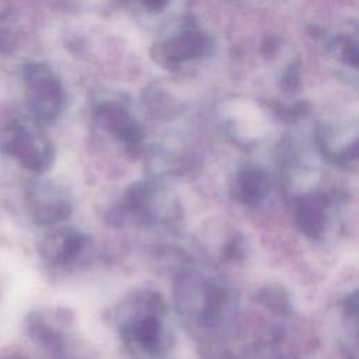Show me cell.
<instances>
[{
    "mask_svg": "<svg viewBox=\"0 0 359 359\" xmlns=\"http://www.w3.org/2000/svg\"><path fill=\"white\" fill-rule=\"evenodd\" d=\"M114 323L125 348L137 359H163L174 348L167 304L154 290L128 294L115 309Z\"/></svg>",
    "mask_w": 359,
    "mask_h": 359,
    "instance_id": "cell-1",
    "label": "cell"
},
{
    "mask_svg": "<svg viewBox=\"0 0 359 359\" xmlns=\"http://www.w3.org/2000/svg\"><path fill=\"white\" fill-rule=\"evenodd\" d=\"M172 294L178 316L198 334L212 335L234 320L237 304L230 289L196 269L178 273Z\"/></svg>",
    "mask_w": 359,
    "mask_h": 359,
    "instance_id": "cell-2",
    "label": "cell"
},
{
    "mask_svg": "<svg viewBox=\"0 0 359 359\" xmlns=\"http://www.w3.org/2000/svg\"><path fill=\"white\" fill-rule=\"evenodd\" d=\"M109 219L114 224L132 219L146 226L174 229L182 220V208L180 199L164 185L140 180L123 191Z\"/></svg>",
    "mask_w": 359,
    "mask_h": 359,
    "instance_id": "cell-3",
    "label": "cell"
},
{
    "mask_svg": "<svg viewBox=\"0 0 359 359\" xmlns=\"http://www.w3.org/2000/svg\"><path fill=\"white\" fill-rule=\"evenodd\" d=\"M0 153L36 174L46 171L53 161V146L32 118L14 119L0 128Z\"/></svg>",
    "mask_w": 359,
    "mask_h": 359,
    "instance_id": "cell-4",
    "label": "cell"
},
{
    "mask_svg": "<svg viewBox=\"0 0 359 359\" xmlns=\"http://www.w3.org/2000/svg\"><path fill=\"white\" fill-rule=\"evenodd\" d=\"M22 84L27 108L36 122L53 121L63 102L62 86L53 70L41 62H28L22 67Z\"/></svg>",
    "mask_w": 359,
    "mask_h": 359,
    "instance_id": "cell-5",
    "label": "cell"
},
{
    "mask_svg": "<svg viewBox=\"0 0 359 359\" xmlns=\"http://www.w3.org/2000/svg\"><path fill=\"white\" fill-rule=\"evenodd\" d=\"M25 205L39 226H56L70 217L73 203L69 192L52 181H34L27 187Z\"/></svg>",
    "mask_w": 359,
    "mask_h": 359,
    "instance_id": "cell-6",
    "label": "cell"
},
{
    "mask_svg": "<svg viewBox=\"0 0 359 359\" xmlns=\"http://www.w3.org/2000/svg\"><path fill=\"white\" fill-rule=\"evenodd\" d=\"M91 245L90 237L74 227H59L49 231L41 241L42 259L55 268H70L79 264Z\"/></svg>",
    "mask_w": 359,
    "mask_h": 359,
    "instance_id": "cell-7",
    "label": "cell"
},
{
    "mask_svg": "<svg viewBox=\"0 0 359 359\" xmlns=\"http://www.w3.org/2000/svg\"><path fill=\"white\" fill-rule=\"evenodd\" d=\"M294 219L299 230L311 241H323L334 220V205L331 198L317 189L300 195L296 202Z\"/></svg>",
    "mask_w": 359,
    "mask_h": 359,
    "instance_id": "cell-8",
    "label": "cell"
},
{
    "mask_svg": "<svg viewBox=\"0 0 359 359\" xmlns=\"http://www.w3.org/2000/svg\"><path fill=\"white\" fill-rule=\"evenodd\" d=\"M73 321L69 310L34 311L27 320V331L31 339L50 353H60L67 344V334Z\"/></svg>",
    "mask_w": 359,
    "mask_h": 359,
    "instance_id": "cell-9",
    "label": "cell"
},
{
    "mask_svg": "<svg viewBox=\"0 0 359 359\" xmlns=\"http://www.w3.org/2000/svg\"><path fill=\"white\" fill-rule=\"evenodd\" d=\"M271 178L261 167H244L236 172L230 182V196L240 205L259 206L271 194Z\"/></svg>",
    "mask_w": 359,
    "mask_h": 359,
    "instance_id": "cell-10",
    "label": "cell"
},
{
    "mask_svg": "<svg viewBox=\"0 0 359 359\" xmlns=\"http://www.w3.org/2000/svg\"><path fill=\"white\" fill-rule=\"evenodd\" d=\"M206 46L208 42L202 34L188 31L167 41L158 53L167 65H178L182 60L202 55Z\"/></svg>",
    "mask_w": 359,
    "mask_h": 359,
    "instance_id": "cell-11",
    "label": "cell"
},
{
    "mask_svg": "<svg viewBox=\"0 0 359 359\" xmlns=\"http://www.w3.org/2000/svg\"><path fill=\"white\" fill-rule=\"evenodd\" d=\"M101 121L126 146H137L143 137L137 123L118 105H104L101 108Z\"/></svg>",
    "mask_w": 359,
    "mask_h": 359,
    "instance_id": "cell-12",
    "label": "cell"
},
{
    "mask_svg": "<svg viewBox=\"0 0 359 359\" xmlns=\"http://www.w3.org/2000/svg\"><path fill=\"white\" fill-rule=\"evenodd\" d=\"M358 293L353 290L342 303L341 346L346 359H358Z\"/></svg>",
    "mask_w": 359,
    "mask_h": 359,
    "instance_id": "cell-13",
    "label": "cell"
},
{
    "mask_svg": "<svg viewBox=\"0 0 359 359\" xmlns=\"http://www.w3.org/2000/svg\"><path fill=\"white\" fill-rule=\"evenodd\" d=\"M258 303L275 316H287L292 303L287 292L279 285H266L258 290Z\"/></svg>",
    "mask_w": 359,
    "mask_h": 359,
    "instance_id": "cell-14",
    "label": "cell"
},
{
    "mask_svg": "<svg viewBox=\"0 0 359 359\" xmlns=\"http://www.w3.org/2000/svg\"><path fill=\"white\" fill-rule=\"evenodd\" d=\"M247 251L248 248L244 236H241L240 233H231L223 241L219 254L222 255L223 259L236 262L244 259L247 257Z\"/></svg>",
    "mask_w": 359,
    "mask_h": 359,
    "instance_id": "cell-15",
    "label": "cell"
},
{
    "mask_svg": "<svg viewBox=\"0 0 359 359\" xmlns=\"http://www.w3.org/2000/svg\"><path fill=\"white\" fill-rule=\"evenodd\" d=\"M168 0H143V4L150 10H161Z\"/></svg>",
    "mask_w": 359,
    "mask_h": 359,
    "instance_id": "cell-16",
    "label": "cell"
}]
</instances>
